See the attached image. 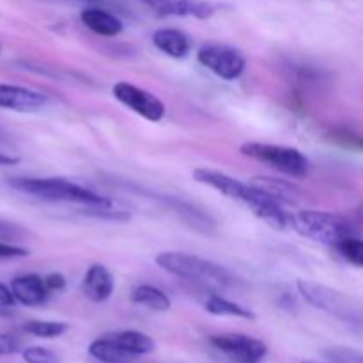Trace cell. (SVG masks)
Listing matches in <instances>:
<instances>
[{"label":"cell","instance_id":"31","mask_svg":"<svg viewBox=\"0 0 363 363\" xmlns=\"http://www.w3.org/2000/svg\"><path fill=\"white\" fill-rule=\"evenodd\" d=\"M20 162V158L18 156H13L9 155V152H4L0 151V165H14V163Z\"/></svg>","mask_w":363,"mask_h":363},{"label":"cell","instance_id":"2","mask_svg":"<svg viewBox=\"0 0 363 363\" xmlns=\"http://www.w3.org/2000/svg\"><path fill=\"white\" fill-rule=\"evenodd\" d=\"M156 264L163 272L177 277V279L194 282L209 293H220L243 286V280L238 279L230 269L223 268L218 262L208 261L199 255L186 254V252H160L155 257Z\"/></svg>","mask_w":363,"mask_h":363},{"label":"cell","instance_id":"6","mask_svg":"<svg viewBox=\"0 0 363 363\" xmlns=\"http://www.w3.org/2000/svg\"><path fill=\"white\" fill-rule=\"evenodd\" d=\"M240 152L247 158L269 165L272 169L286 174L289 177L301 179L308 174L311 163L308 158L296 147L277 144H262V142H245L240 147Z\"/></svg>","mask_w":363,"mask_h":363},{"label":"cell","instance_id":"11","mask_svg":"<svg viewBox=\"0 0 363 363\" xmlns=\"http://www.w3.org/2000/svg\"><path fill=\"white\" fill-rule=\"evenodd\" d=\"M46 96L21 85L0 84V108L13 112H38L46 105Z\"/></svg>","mask_w":363,"mask_h":363},{"label":"cell","instance_id":"9","mask_svg":"<svg viewBox=\"0 0 363 363\" xmlns=\"http://www.w3.org/2000/svg\"><path fill=\"white\" fill-rule=\"evenodd\" d=\"M209 344L238 363H262L268 357V346L262 340L243 333L211 335Z\"/></svg>","mask_w":363,"mask_h":363},{"label":"cell","instance_id":"20","mask_svg":"<svg viewBox=\"0 0 363 363\" xmlns=\"http://www.w3.org/2000/svg\"><path fill=\"white\" fill-rule=\"evenodd\" d=\"M89 354L99 363H130L133 360L131 354H128L126 351L121 350L119 346H116V344L110 339H106L105 335L92 340V342L89 344Z\"/></svg>","mask_w":363,"mask_h":363},{"label":"cell","instance_id":"8","mask_svg":"<svg viewBox=\"0 0 363 363\" xmlns=\"http://www.w3.org/2000/svg\"><path fill=\"white\" fill-rule=\"evenodd\" d=\"M112 94L117 101L128 106L131 112L138 113L151 123H160L167 113L165 105L158 96L145 91V89L137 87L130 82H117L112 87Z\"/></svg>","mask_w":363,"mask_h":363},{"label":"cell","instance_id":"14","mask_svg":"<svg viewBox=\"0 0 363 363\" xmlns=\"http://www.w3.org/2000/svg\"><path fill=\"white\" fill-rule=\"evenodd\" d=\"M80 20L89 30L103 38H116L124 28L123 21L103 7H87L82 11Z\"/></svg>","mask_w":363,"mask_h":363},{"label":"cell","instance_id":"13","mask_svg":"<svg viewBox=\"0 0 363 363\" xmlns=\"http://www.w3.org/2000/svg\"><path fill=\"white\" fill-rule=\"evenodd\" d=\"M11 293L16 303L25 307H39L48 300L50 293L45 286V279L38 275H21L11 280Z\"/></svg>","mask_w":363,"mask_h":363},{"label":"cell","instance_id":"4","mask_svg":"<svg viewBox=\"0 0 363 363\" xmlns=\"http://www.w3.org/2000/svg\"><path fill=\"white\" fill-rule=\"evenodd\" d=\"M287 227L307 240L333 248L346 238L358 236L351 222L342 216L325 211H312V209L289 213Z\"/></svg>","mask_w":363,"mask_h":363},{"label":"cell","instance_id":"21","mask_svg":"<svg viewBox=\"0 0 363 363\" xmlns=\"http://www.w3.org/2000/svg\"><path fill=\"white\" fill-rule=\"evenodd\" d=\"M78 211L85 216L98 220H106V222H119L124 223L131 218L130 213L126 209H119L113 204L106 206H78Z\"/></svg>","mask_w":363,"mask_h":363},{"label":"cell","instance_id":"3","mask_svg":"<svg viewBox=\"0 0 363 363\" xmlns=\"http://www.w3.org/2000/svg\"><path fill=\"white\" fill-rule=\"evenodd\" d=\"M13 190L46 202H67L77 206L113 204L112 199L99 195L64 177H13L7 181Z\"/></svg>","mask_w":363,"mask_h":363},{"label":"cell","instance_id":"19","mask_svg":"<svg viewBox=\"0 0 363 363\" xmlns=\"http://www.w3.org/2000/svg\"><path fill=\"white\" fill-rule=\"evenodd\" d=\"M131 301L155 312H167L172 307V300L155 286H137L131 293Z\"/></svg>","mask_w":363,"mask_h":363},{"label":"cell","instance_id":"23","mask_svg":"<svg viewBox=\"0 0 363 363\" xmlns=\"http://www.w3.org/2000/svg\"><path fill=\"white\" fill-rule=\"evenodd\" d=\"M335 250L339 252L350 264L357 266V268H362L363 266V243L358 236H351L342 240L337 245Z\"/></svg>","mask_w":363,"mask_h":363},{"label":"cell","instance_id":"1","mask_svg":"<svg viewBox=\"0 0 363 363\" xmlns=\"http://www.w3.org/2000/svg\"><path fill=\"white\" fill-rule=\"evenodd\" d=\"M194 179L199 184H204V186L218 191L223 197L243 204L248 211L254 213L257 218L272 225L273 229H286L287 227L289 211L284 208V204L277 202L275 199H272L259 188L252 186L250 183H243L229 174L208 169V167L195 169Z\"/></svg>","mask_w":363,"mask_h":363},{"label":"cell","instance_id":"5","mask_svg":"<svg viewBox=\"0 0 363 363\" xmlns=\"http://www.w3.org/2000/svg\"><path fill=\"white\" fill-rule=\"evenodd\" d=\"M296 287L301 298L312 307L319 308V311L326 312L328 315L347 323V325L362 326V305L350 294L340 293L333 287L323 286L314 280L301 279L296 282Z\"/></svg>","mask_w":363,"mask_h":363},{"label":"cell","instance_id":"18","mask_svg":"<svg viewBox=\"0 0 363 363\" xmlns=\"http://www.w3.org/2000/svg\"><path fill=\"white\" fill-rule=\"evenodd\" d=\"M250 184L252 186L259 188L261 191H264V194H268L269 197L275 199L280 204H294L296 199L301 195L300 188L298 186L286 183V181L273 179V177H254V179H250Z\"/></svg>","mask_w":363,"mask_h":363},{"label":"cell","instance_id":"15","mask_svg":"<svg viewBox=\"0 0 363 363\" xmlns=\"http://www.w3.org/2000/svg\"><path fill=\"white\" fill-rule=\"evenodd\" d=\"M106 339L112 340L116 346H119L121 350L126 351L131 357H142V354L155 353L156 342L152 337H149L147 333L137 332V330H123V332H112L106 333Z\"/></svg>","mask_w":363,"mask_h":363},{"label":"cell","instance_id":"24","mask_svg":"<svg viewBox=\"0 0 363 363\" xmlns=\"http://www.w3.org/2000/svg\"><path fill=\"white\" fill-rule=\"evenodd\" d=\"M325 357L332 363H363L360 351L351 350V347H330V350H325Z\"/></svg>","mask_w":363,"mask_h":363},{"label":"cell","instance_id":"12","mask_svg":"<svg viewBox=\"0 0 363 363\" xmlns=\"http://www.w3.org/2000/svg\"><path fill=\"white\" fill-rule=\"evenodd\" d=\"M113 287H116V280L106 266L99 264V262L89 266L84 282H82V291L89 300L94 303H103L113 294Z\"/></svg>","mask_w":363,"mask_h":363},{"label":"cell","instance_id":"26","mask_svg":"<svg viewBox=\"0 0 363 363\" xmlns=\"http://www.w3.org/2000/svg\"><path fill=\"white\" fill-rule=\"evenodd\" d=\"M27 234V230L23 227H20L14 222H6V220H0V241H6V243H14L18 240H23V236Z\"/></svg>","mask_w":363,"mask_h":363},{"label":"cell","instance_id":"25","mask_svg":"<svg viewBox=\"0 0 363 363\" xmlns=\"http://www.w3.org/2000/svg\"><path fill=\"white\" fill-rule=\"evenodd\" d=\"M21 354H23V360L27 363H59L55 353H52L46 347H27V350L21 351Z\"/></svg>","mask_w":363,"mask_h":363},{"label":"cell","instance_id":"29","mask_svg":"<svg viewBox=\"0 0 363 363\" xmlns=\"http://www.w3.org/2000/svg\"><path fill=\"white\" fill-rule=\"evenodd\" d=\"M30 252L23 247H18L14 243H6L0 241V259H18V257H27Z\"/></svg>","mask_w":363,"mask_h":363},{"label":"cell","instance_id":"27","mask_svg":"<svg viewBox=\"0 0 363 363\" xmlns=\"http://www.w3.org/2000/svg\"><path fill=\"white\" fill-rule=\"evenodd\" d=\"M16 311V300L7 286L0 284V318H11Z\"/></svg>","mask_w":363,"mask_h":363},{"label":"cell","instance_id":"17","mask_svg":"<svg viewBox=\"0 0 363 363\" xmlns=\"http://www.w3.org/2000/svg\"><path fill=\"white\" fill-rule=\"evenodd\" d=\"M204 311L213 315H223V318H240V319H255V314L250 308H245L243 305L236 303V301L227 300L220 293H209L206 291L204 300Z\"/></svg>","mask_w":363,"mask_h":363},{"label":"cell","instance_id":"10","mask_svg":"<svg viewBox=\"0 0 363 363\" xmlns=\"http://www.w3.org/2000/svg\"><path fill=\"white\" fill-rule=\"evenodd\" d=\"M158 16H179L208 20L216 13V6L208 0H138Z\"/></svg>","mask_w":363,"mask_h":363},{"label":"cell","instance_id":"30","mask_svg":"<svg viewBox=\"0 0 363 363\" xmlns=\"http://www.w3.org/2000/svg\"><path fill=\"white\" fill-rule=\"evenodd\" d=\"M45 286L48 293H59V291L66 289V277L60 273H52V275L45 277Z\"/></svg>","mask_w":363,"mask_h":363},{"label":"cell","instance_id":"22","mask_svg":"<svg viewBox=\"0 0 363 363\" xmlns=\"http://www.w3.org/2000/svg\"><path fill=\"white\" fill-rule=\"evenodd\" d=\"M23 332L39 339H57L67 332V325L60 321H27Z\"/></svg>","mask_w":363,"mask_h":363},{"label":"cell","instance_id":"32","mask_svg":"<svg viewBox=\"0 0 363 363\" xmlns=\"http://www.w3.org/2000/svg\"><path fill=\"white\" fill-rule=\"evenodd\" d=\"M303 363H314V362H303Z\"/></svg>","mask_w":363,"mask_h":363},{"label":"cell","instance_id":"16","mask_svg":"<svg viewBox=\"0 0 363 363\" xmlns=\"http://www.w3.org/2000/svg\"><path fill=\"white\" fill-rule=\"evenodd\" d=\"M152 45L172 59H184L190 53V39L177 28H158L152 34Z\"/></svg>","mask_w":363,"mask_h":363},{"label":"cell","instance_id":"28","mask_svg":"<svg viewBox=\"0 0 363 363\" xmlns=\"http://www.w3.org/2000/svg\"><path fill=\"white\" fill-rule=\"evenodd\" d=\"M21 351V340L13 333H0V357H9Z\"/></svg>","mask_w":363,"mask_h":363},{"label":"cell","instance_id":"7","mask_svg":"<svg viewBox=\"0 0 363 363\" xmlns=\"http://www.w3.org/2000/svg\"><path fill=\"white\" fill-rule=\"evenodd\" d=\"M197 60L206 69L227 82L238 80L247 67L243 53L227 45L202 46L197 53Z\"/></svg>","mask_w":363,"mask_h":363}]
</instances>
